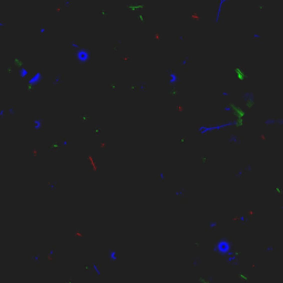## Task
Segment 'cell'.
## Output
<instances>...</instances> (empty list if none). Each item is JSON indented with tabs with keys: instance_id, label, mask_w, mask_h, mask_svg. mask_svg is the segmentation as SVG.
Segmentation results:
<instances>
[{
	"instance_id": "obj_1",
	"label": "cell",
	"mask_w": 283,
	"mask_h": 283,
	"mask_svg": "<svg viewBox=\"0 0 283 283\" xmlns=\"http://www.w3.org/2000/svg\"><path fill=\"white\" fill-rule=\"evenodd\" d=\"M238 277L240 278L241 281H248V280H249V277H248V275H247V274H243V273L238 274Z\"/></svg>"
},
{
	"instance_id": "obj_2",
	"label": "cell",
	"mask_w": 283,
	"mask_h": 283,
	"mask_svg": "<svg viewBox=\"0 0 283 283\" xmlns=\"http://www.w3.org/2000/svg\"><path fill=\"white\" fill-rule=\"evenodd\" d=\"M200 282H201V283H211L210 281H207V280H202V279H200Z\"/></svg>"
}]
</instances>
